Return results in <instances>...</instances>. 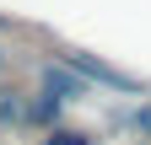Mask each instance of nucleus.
<instances>
[{"label": "nucleus", "mask_w": 151, "mask_h": 145, "mask_svg": "<svg viewBox=\"0 0 151 145\" xmlns=\"http://www.w3.org/2000/svg\"><path fill=\"white\" fill-rule=\"evenodd\" d=\"M0 124H32V102H16V97H0Z\"/></svg>", "instance_id": "f257e3e1"}, {"label": "nucleus", "mask_w": 151, "mask_h": 145, "mask_svg": "<svg viewBox=\"0 0 151 145\" xmlns=\"http://www.w3.org/2000/svg\"><path fill=\"white\" fill-rule=\"evenodd\" d=\"M32 124L54 129V124H60V102H54V97H32Z\"/></svg>", "instance_id": "f03ea898"}, {"label": "nucleus", "mask_w": 151, "mask_h": 145, "mask_svg": "<svg viewBox=\"0 0 151 145\" xmlns=\"http://www.w3.org/2000/svg\"><path fill=\"white\" fill-rule=\"evenodd\" d=\"M43 86H49V92H81V81H76V75H65V70H43Z\"/></svg>", "instance_id": "7ed1b4c3"}, {"label": "nucleus", "mask_w": 151, "mask_h": 145, "mask_svg": "<svg viewBox=\"0 0 151 145\" xmlns=\"http://www.w3.org/2000/svg\"><path fill=\"white\" fill-rule=\"evenodd\" d=\"M43 145H92V140H86V134H76V129H49Z\"/></svg>", "instance_id": "20e7f679"}, {"label": "nucleus", "mask_w": 151, "mask_h": 145, "mask_svg": "<svg viewBox=\"0 0 151 145\" xmlns=\"http://www.w3.org/2000/svg\"><path fill=\"white\" fill-rule=\"evenodd\" d=\"M129 124H135L140 134H151V107H135V113H129Z\"/></svg>", "instance_id": "39448f33"}, {"label": "nucleus", "mask_w": 151, "mask_h": 145, "mask_svg": "<svg viewBox=\"0 0 151 145\" xmlns=\"http://www.w3.org/2000/svg\"><path fill=\"white\" fill-rule=\"evenodd\" d=\"M0 70H6V48H0Z\"/></svg>", "instance_id": "423d86ee"}]
</instances>
